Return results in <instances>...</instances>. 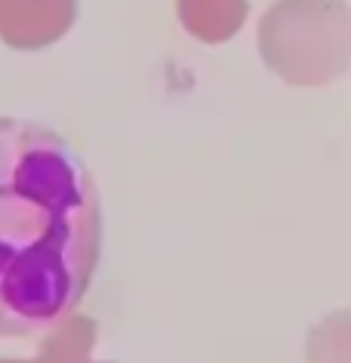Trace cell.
Returning <instances> with one entry per match:
<instances>
[{
  "instance_id": "cell-2",
  "label": "cell",
  "mask_w": 351,
  "mask_h": 363,
  "mask_svg": "<svg viewBox=\"0 0 351 363\" xmlns=\"http://www.w3.org/2000/svg\"><path fill=\"white\" fill-rule=\"evenodd\" d=\"M308 363H351V311L330 314L308 335Z\"/></svg>"
},
{
  "instance_id": "cell-1",
  "label": "cell",
  "mask_w": 351,
  "mask_h": 363,
  "mask_svg": "<svg viewBox=\"0 0 351 363\" xmlns=\"http://www.w3.org/2000/svg\"><path fill=\"white\" fill-rule=\"evenodd\" d=\"M102 250V206L56 133L0 117V339L56 330L84 298Z\"/></svg>"
},
{
  "instance_id": "cell-3",
  "label": "cell",
  "mask_w": 351,
  "mask_h": 363,
  "mask_svg": "<svg viewBox=\"0 0 351 363\" xmlns=\"http://www.w3.org/2000/svg\"><path fill=\"white\" fill-rule=\"evenodd\" d=\"M4 363H10V360H4ZM40 363H43V360H40Z\"/></svg>"
}]
</instances>
